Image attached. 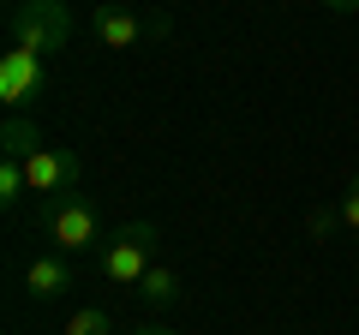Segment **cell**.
<instances>
[{"instance_id":"1","label":"cell","mask_w":359,"mask_h":335,"mask_svg":"<svg viewBox=\"0 0 359 335\" xmlns=\"http://www.w3.org/2000/svg\"><path fill=\"white\" fill-rule=\"evenodd\" d=\"M156 245H162V228H156V221H126V228H114L102 240V252H96L102 282H114V287L132 294V287L150 275V264H162V258H156Z\"/></svg>"},{"instance_id":"2","label":"cell","mask_w":359,"mask_h":335,"mask_svg":"<svg viewBox=\"0 0 359 335\" xmlns=\"http://www.w3.org/2000/svg\"><path fill=\"white\" fill-rule=\"evenodd\" d=\"M78 18L66 0H13V13H6V36H13V48H30V54H60L66 42H72Z\"/></svg>"},{"instance_id":"3","label":"cell","mask_w":359,"mask_h":335,"mask_svg":"<svg viewBox=\"0 0 359 335\" xmlns=\"http://www.w3.org/2000/svg\"><path fill=\"white\" fill-rule=\"evenodd\" d=\"M42 233H48V245L60 252V258H84V252H102V221H96V210H90L78 192L48 198V204H42Z\"/></svg>"},{"instance_id":"4","label":"cell","mask_w":359,"mask_h":335,"mask_svg":"<svg viewBox=\"0 0 359 335\" xmlns=\"http://www.w3.org/2000/svg\"><path fill=\"white\" fill-rule=\"evenodd\" d=\"M42 90H48L42 54H30V48H6V54H0V102L13 108V114H25Z\"/></svg>"},{"instance_id":"5","label":"cell","mask_w":359,"mask_h":335,"mask_svg":"<svg viewBox=\"0 0 359 335\" xmlns=\"http://www.w3.org/2000/svg\"><path fill=\"white\" fill-rule=\"evenodd\" d=\"M25 180H30V192H36V198H66V192H78V180H84V162H78L72 150L42 144V150L25 162Z\"/></svg>"},{"instance_id":"6","label":"cell","mask_w":359,"mask_h":335,"mask_svg":"<svg viewBox=\"0 0 359 335\" xmlns=\"http://www.w3.org/2000/svg\"><path fill=\"white\" fill-rule=\"evenodd\" d=\"M90 30H96L102 48L126 54V48H138V42L150 36V18H138L132 6H96V13H90Z\"/></svg>"},{"instance_id":"7","label":"cell","mask_w":359,"mask_h":335,"mask_svg":"<svg viewBox=\"0 0 359 335\" xmlns=\"http://www.w3.org/2000/svg\"><path fill=\"white\" fill-rule=\"evenodd\" d=\"M66 287H78L72 258H60V252H36V258L25 264V294L30 299H60Z\"/></svg>"},{"instance_id":"8","label":"cell","mask_w":359,"mask_h":335,"mask_svg":"<svg viewBox=\"0 0 359 335\" xmlns=\"http://www.w3.org/2000/svg\"><path fill=\"white\" fill-rule=\"evenodd\" d=\"M132 294H138L144 306L162 311V306H180V294H186V287H180V270H174V264H150V275H144Z\"/></svg>"},{"instance_id":"9","label":"cell","mask_w":359,"mask_h":335,"mask_svg":"<svg viewBox=\"0 0 359 335\" xmlns=\"http://www.w3.org/2000/svg\"><path fill=\"white\" fill-rule=\"evenodd\" d=\"M42 150V132L30 114H6V126H0V156H18V162H30V156Z\"/></svg>"},{"instance_id":"10","label":"cell","mask_w":359,"mask_h":335,"mask_svg":"<svg viewBox=\"0 0 359 335\" xmlns=\"http://www.w3.org/2000/svg\"><path fill=\"white\" fill-rule=\"evenodd\" d=\"M25 192H30V180H25V162H18V156H0V204L13 210Z\"/></svg>"},{"instance_id":"11","label":"cell","mask_w":359,"mask_h":335,"mask_svg":"<svg viewBox=\"0 0 359 335\" xmlns=\"http://www.w3.org/2000/svg\"><path fill=\"white\" fill-rule=\"evenodd\" d=\"M114 323H108V311L102 306H84V311H72L66 317V335H108Z\"/></svg>"},{"instance_id":"12","label":"cell","mask_w":359,"mask_h":335,"mask_svg":"<svg viewBox=\"0 0 359 335\" xmlns=\"http://www.w3.org/2000/svg\"><path fill=\"white\" fill-rule=\"evenodd\" d=\"M335 210H341V228L359 233V174L347 180V192H341V204H335Z\"/></svg>"},{"instance_id":"13","label":"cell","mask_w":359,"mask_h":335,"mask_svg":"<svg viewBox=\"0 0 359 335\" xmlns=\"http://www.w3.org/2000/svg\"><path fill=\"white\" fill-rule=\"evenodd\" d=\"M330 13H359V0H323Z\"/></svg>"},{"instance_id":"14","label":"cell","mask_w":359,"mask_h":335,"mask_svg":"<svg viewBox=\"0 0 359 335\" xmlns=\"http://www.w3.org/2000/svg\"><path fill=\"white\" fill-rule=\"evenodd\" d=\"M138 335H174V329H138Z\"/></svg>"}]
</instances>
